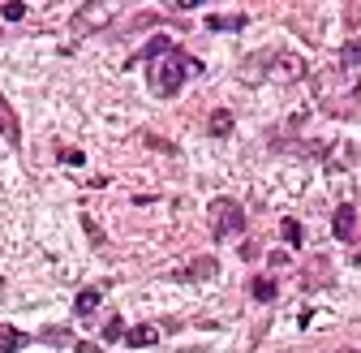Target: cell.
Here are the masks:
<instances>
[{
	"mask_svg": "<svg viewBox=\"0 0 361 353\" xmlns=\"http://www.w3.org/2000/svg\"><path fill=\"white\" fill-rule=\"evenodd\" d=\"M190 73H202V65L194 61V56H185V52H168V56H159L155 65H151V95H159V100H172L180 86H185V78Z\"/></svg>",
	"mask_w": 361,
	"mask_h": 353,
	"instance_id": "6da1fadb",
	"label": "cell"
},
{
	"mask_svg": "<svg viewBox=\"0 0 361 353\" xmlns=\"http://www.w3.org/2000/svg\"><path fill=\"white\" fill-rule=\"evenodd\" d=\"M245 233V211L237 198H215L211 203V237L215 241H228V237H241Z\"/></svg>",
	"mask_w": 361,
	"mask_h": 353,
	"instance_id": "7a4b0ae2",
	"label": "cell"
},
{
	"mask_svg": "<svg viewBox=\"0 0 361 353\" xmlns=\"http://www.w3.org/2000/svg\"><path fill=\"white\" fill-rule=\"evenodd\" d=\"M271 69H276V52H258V56H250V61L241 65V82L254 86V82H262Z\"/></svg>",
	"mask_w": 361,
	"mask_h": 353,
	"instance_id": "3957f363",
	"label": "cell"
},
{
	"mask_svg": "<svg viewBox=\"0 0 361 353\" xmlns=\"http://www.w3.org/2000/svg\"><path fill=\"white\" fill-rule=\"evenodd\" d=\"M353 229H357V207H353V203H340L336 215H331V233H336L340 241H348Z\"/></svg>",
	"mask_w": 361,
	"mask_h": 353,
	"instance_id": "277c9868",
	"label": "cell"
},
{
	"mask_svg": "<svg viewBox=\"0 0 361 353\" xmlns=\"http://www.w3.org/2000/svg\"><path fill=\"white\" fill-rule=\"evenodd\" d=\"M155 340H159V328H155V323H133V328L125 332V345H129V349H151Z\"/></svg>",
	"mask_w": 361,
	"mask_h": 353,
	"instance_id": "5b68a950",
	"label": "cell"
},
{
	"mask_svg": "<svg viewBox=\"0 0 361 353\" xmlns=\"http://www.w3.org/2000/svg\"><path fill=\"white\" fill-rule=\"evenodd\" d=\"M104 301V289L99 285H90V289H82L78 297H73V315L78 319H86V315H95V306Z\"/></svg>",
	"mask_w": 361,
	"mask_h": 353,
	"instance_id": "8992f818",
	"label": "cell"
},
{
	"mask_svg": "<svg viewBox=\"0 0 361 353\" xmlns=\"http://www.w3.org/2000/svg\"><path fill=\"white\" fill-rule=\"evenodd\" d=\"M112 18V5H82V13L73 18V26L78 30H86V26H104Z\"/></svg>",
	"mask_w": 361,
	"mask_h": 353,
	"instance_id": "52a82bcc",
	"label": "cell"
},
{
	"mask_svg": "<svg viewBox=\"0 0 361 353\" xmlns=\"http://www.w3.org/2000/svg\"><path fill=\"white\" fill-rule=\"evenodd\" d=\"M215 276H219V263H215L211 254H207V258H194L190 268L180 272V280H215Z\"/></svg>",
	"mask_w": 361,
	"mask_h": 353,
	"instance_id": "ba28073f",
	"label": "cell"
},
{
	"mask_svg": "<svg viewBox=\"0 0 361 353\" xmlns=\"http://www.w3.org/2000/svg\"><path fill=\"white\" fill-rule=\"evenodd\" d=\"M26 345H30L26 332H18L13 323H0V353H18V349H26Z\"/></svg>",
	"mask_w": 361,
	"mask_h": 353,
	"instance_id": "9c48e42d",
	"label": "cell"
},
{
	"mask_svg": "<svg viewBox=\"0 0 361 353\" xmlns=\"http://www.w3.org/2000/svg\"><path fill=\"white\" fill-rule=\"evenodd\" d=\"M168 52H176V43L159 35V39H151V43H147V48L138 52V61H159V56H168Z\"/></svg>",
	"mask_w": 361,
	"mask_h": 353,
	"instance_id": "30bf717a",
	"label": "cell"
},
{
	"mask_svg": "<svg viewBox=\"0 0 361 353\" xmlns=\"http://www.w3.org/2000/svg\"><path fill=\"white\" fill-rule=\"evenodd\" d=\"M0 134L9 138V147H18L22 143V134H18V121H13V112H9V104L0 100Z\"/></svg>",
	"mask_w": 361,
	"mask_h": 353,
	"instance_id": "8fae6325",
	"label": "cell"
},
{
	"mask_svg": "<svg viewBox=\"0 0 361 353\" xmlns=\"http://www.w3.org/2000/svg\"><path fill=\"white\" fill-rule=\"evenodd\" d=\"M211 134H215V138H228V134H233V112H228V108H215V112H211Z\"/></svg>",
	"mask_w": 361,
	"mask_h": 353,
	"instance_id": "7c38bea8",
	"label": "cell"
},
{
	"mask_svg": "<svg viewBox=\"0 0 361 353\" xmlns=\"http://www.w3.org/2000/svg\"><path fill=\"white\" fill-rule=\"evenodd\" d=\"M276 69H280V73H284V78L293 82V78H301V73H305V61H301V56H288V52H284V56H276Z\"/></svg>",
	"mask_w": 361,
	"mask_h": 353,
	"instance_id": "4fadbf2b",
	"label": "cell"
},
{
	"mask_svg": "<svg viewBox=\"0 0 361 353\" xmlns=\"http://www.w3.org/2000/svg\"><path fill=\"white\" fill-rule=\"evenodd\" d=\"M250 293H254V301H276V280H267V276H258V280H250Z\"/></svg>",
	"mask_w": 361,
	"mask_h": 353,
	"instance_id": "5bb4252c",
	"label": "cell"
},
{
	"mask_svg": "<svg viewBox=\"0 0 361 353\" xmlns=\"http://www.w3.org/2000/svg\"><path fill=\"white\" fill-rule=\"evenodd\" d=\"M340 65H348V69L361 65V39H348L344 48H340Z\"/></svg>",
	"mask_w": 361,
	"mask_h": 353,
	"instance_id": "9a60e30c",
	"label": "cell"
},
{
	"mask_svg": "<svg viewBox=\"0 0 361 353\" xmlns=\"http://www.w3.org/2000/svg\"><path fill=\"white\" fill-rule=\"evenodd\" d=\"M0 13H5V22H22V18H26V5H22V0H5V5H0Z\"/></svg>",
	"mask_w": 361,
	"mask_h": 353,
	"instance_id": "2e32d148",
	"label": "cell"
},
{
	"mask_svg": "<svg viewBox=\"0 0 361 353\" xmlns=\"http://www.w3.org/2000/svg\"><path fill=\"white\" fill-rule=\"evenodd\" d=\"M207 26H211V30H241L245 18H207Z\"/></svg>",
	"mask_w": 361,
	"mask_h": 353,
	"instance_id": "e0dca14e",
	"label": "cell"
},
{
	"mask_svg": "<svg viewBox=\"0 0 361 353\" xmlns=\"http://www.w3.org/2000/svg\"><path fill=\"white\" fill-rule=\"evenodd\" d=\"M280 233H284V241H288V246H301V225H297V220H284Z\"/></svg>",
	"mask_w": 361,
	"mask_h": 353,
	"instance_id": "ac0fdd59",
	"label": "cell"
},
{
	"mask_svg": "<svg viewBox=\"0 0 361 353\" xmlns=\"http://www.w3.org/2000/svg\"><path fill=\"white\" fill-rule=\"evenodd\" d=\"M82 229H86V237L95 241V246H104V229H99V225H95V220H90V215H82Z\"/></svg>",
	"mask_w": 361,
	"mask_h": 353,
	"instance_id": "d6986e66",
	"label": "cell"
},
{
	"mask_svg": "<svg viewBox=\"0 0 361 353\" xmlns=\"http://www.w3.org/2000/svg\"><path fill=\"white\" fill-rule=\"evenodd\" d=\"M125 332H129V328H125L121 319H108V328H104V340H121Z\"/></svg>",
	"mask_w": 361,
	"mask_h": 353,
	"instance_id": "ffe728a7",
	"label": "cell"
},
{
	"mask_svg": "<svg viewBox=\"0 0 361 353\" xmlns=\"http://www.w3.org/2000/svg\"><path fill=\"white\" fill-rule=\"evenodd\" d=\"M43 340H52V345H65V340H69V332H65V328H48V332H43Z\"/></svg>",
	"mask_w": 361,
	"mask_h": 353,
	"instance_id": "44dd1931",
	"label": "cell"
},
{
	"mask_svg": "<svg viewBox=\"0 0 361 353\" xmlns=\"http://www.w3.org/2000/svg\"><path fill=\"white\" fill-rule=\"evenodd\" d=\"M61 160H65V164H73V168H78V164H82V160H86V155H82V151H61Z\"/></svg>",
	"mask_w": 361,
	"mask_h": 353,
	"instance_id": "7402d4cb",
	"label": "cell"
},
{
	"mask_svg": "<svg viewBox=\"0 0 361 353\" xmlns=\"http://www.w3.org/2000/svg\"><path fill=\"white\" fill-rule=\"evenodd\" d=\"M78 353H99V345H90V340H78Z\"/></svg>",
	"mask_w": 361,
	"mask_h": 353,
	"instance_id": "603a6c76",
	"label": "cell"
},
{
	"mask_svg": "<svg viewBox=\"0 0 361 353\" xmlns=\"http://www.w3.org/2000/svg\"><path fill=\"white\" fill-rule=\"evenodd\" d=\"M340 353H361V349H340Z\"/></svg>",
	"mask_w": 361,
	"mask_h": 353,
	"instance_id": "cb8c5ba5",
	"label": "cell"
}]
</instances>
